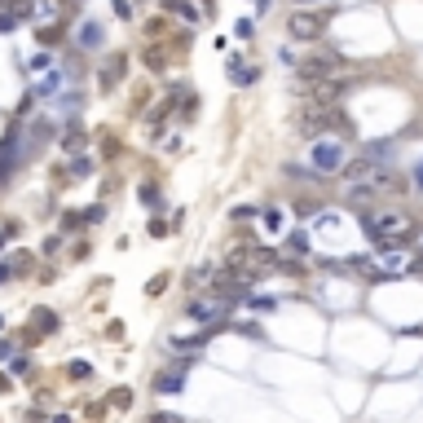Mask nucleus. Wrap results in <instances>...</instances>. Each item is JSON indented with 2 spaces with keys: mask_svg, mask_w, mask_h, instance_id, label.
<instances>
[{
  "mask_svg": "<svg viewBox=\"0 0 423 423\" xmlns=\"http://www.w3.org/2000/svg\"><path fill=\"white\" fill-rule=\"evenodd\" d=\"M313 168H318V172H335V168H344V150H339L335 141L313 145Z\"/></svg>",
  "mask_w": 423,
  "mask_h": 423,
  "instance_id": "7",
  "label": "nucleus"
},
{
  "mask_svg": "<svg viewBox=\"0 0 423 423\" xmlns=\"http://www.w3.org/2000/svg\"><path fill=\"white\" fill-rule=\"evenodd\" d=\"M225 313V304L216 300V296H212V300H194L190 304V318H199V322H207V318H221Z\"/></svg>",
  "mask_w": 423,
  "mask_h": 423,
  "instance_id": "8",
  "label": "nucleus"
},
{
  "mask_svg": "<svg viewBox=\"0 0 423 423\" xmlns=\"http://www.w3.org/2000/svg\"><path fill=\"white\" fill-rule=\"evenodd\" d=\"M300 5H318V0H300Z\"/></svg>",
  "mask_w": 423,
  "mask_h": 423,
  "instance_id": "16",
  "label": "nucleus"
},
{
  "mask_svg": "<svg viewBox=\"0 0 423 423\" xmlns=\"http://www.w3.org/2000/svg\"><path fill=\"white\" fill-rule=\"evenodd\" d=\"M119 75H124V58H110V71H102V84H119Z\"/></svg>",
  "mask_w": 423,
  "mask_h": 423,
  "instance_id": "9",
  "label": "nucleus"
},
{
  "mask_svg": "<svg viewBox=\"0 0 423 423\" xmlns=\"http://www.w3.org/2000/svg\"><path fill=\"white\" fill-rule=\"evenodd\" d=\"M357 269H366V273H405L410 269V256L401 247H379L375 260H357Z\"/></svg>",
  "mask_w": 423,
  "mask_h": 423,
  "instance_id": "5",
  "label": "nucleus"
},
{
  "mask_svg": "<svg viewBox=\"0 0 423 423\" xmlns=\"http://www.w3.org/2000/svg\"><path fill=\"white\" fill-rule=\"evenodd\" d=\"M287 31H291V36H296L300 44H318L322 36H327V13H318V9H300V13H291Z\"/></svg>",
  "mask_w": 423,
  "mask_h": 423,
  "instance_id": "3",
  "label": "nucleus"
},
{
  "mask_svg": "<svg viewBox=\"0 0 423 423\" xmlns=\"http://www.w3.org/2000/svg\"><path fill=\"white\" fill-rule=\"evenodd\" d=\"M155 423H186V419H181V415H159Z\"/></svg>",
  "mask_w": 423,
  "mask_h": 423,
  "instance_id": "15",
  "label": "nucleus"
},
{
  "mask_svg": "<svg viewBox=\"0 0 423 423\" xmlns=\"http://www.w3.org/2000/svg\"><path fill=\"white\" fill-rule=\"evenodd\" d=\"M265 230H282V216H278V212H273V207L265 212Z\"/></svg>",
  "mask_w": 423,
  "mask_h": 423,
  "instance_id": "13",
  "label": "nucleus"
},
{
  "mask_svg": "<svg viewBox=\"0 0 423 423\" xmlns=\"http://www.w3.org/2000/svg\"><path fill=\"white\" fill-rule=\"evenodd\" d=\"M362 225H366V234L375 238V247H397V242L415 238V216H410V212H401V207L370 212Z\"/></svg>",
  "mask_w": 423,
  "mask_h": 423,
  "instance_id": "1",
  "label": "nucleus"
},
{
  "mask_svg": "<svg viewBox=\"0 0 423 423\" xmlns=\"http://www.w3.org/2000/svg\"><path fill=\"white\" fill-rule=\"evenodd\" d=\"M176 388H181V375H164L159 379V393H176Z\"/></svg>",
  "mask_w": 423,
  "mask_h": 423,
  "instance_id": "12",
  "label": "nucleus"
},
{
  "mask_svg": "<svg viewBox=\"0 0 423 423\" xmlns=\"http://www.w3.org/2000/svg\"><path fill=\"white\" fill-rule=\"evenodd\" d=\"M287 62H296L304 84H313V79H335V71H339V53H331V48H308V53H300V58L287 53Z\"/></svg>",
  "mask_w": 423,
  "mask_h": 423,
  "instance_id": "2",
  "label": "nucleus"
},
{
  "mask_svg": "<svg viewBox=\"0 0 423 423\" xmlns=\"http://www.w3.org/2000/svg\"><path fill=\"white\" fill-rule=\"evenodd\" d=\"M308 89V102H327V106H335L339 102V93H344V79H313V84H304Z\"/></svg>",
  "mask_w": 423,
  "mask_h": 423,
  "instance_id": "6",
  "label": "nucleus"
},
{
  "mask_svg": "<svg viewBox=\"0 0 423 423\" xmlns=\"http://www.w3.org/2000/svg\"><path fill=\"white\" fill-rule=\"evenodd\" d=\"M339 124H344L339 106H327V102L300 106V128H304V133H327V128H339Z\"/></svg>",
  "mask_w": 423,
  "mask_h": 423,
  "instance_id": "4",
  "label": "nucleus"
},
{
  "mask_svg": "<svg viewBox=\"0 0 423 423\" xmlns=\"http://www.w3.org/2000/svg\"><path fill=\"white\" fill-rule=\"evenodd\" d=\"M234 84H252V79H256V67H242V62H234Z\"/></svg>",
  "mask_w": 423,
  "mask_h": 423,
  "instance_id": "10",
  "label": "nucleus"
},
{
  "mask_svg": "<svg viewBox=\"0 0 423 423\" xmlns=\"http://www.w3.org/2000/svg\"><path fill=\"white\" fill-rule=\"evenodd\" d=\"M419 256H423V238H419Z\"/></svg>",
  "mask_w": 423,
  "mask_h": 423,
  "instance_id": "17",
  "label": "nucleus"
},
{
  "mask_svg": "<svg viewBox=\"0 0 423 423\" xmlns=\"http://www.w3.org/2000/svg\"><path fill=\"white\" fill-rule=\"evenodd\" d=\"M287 252H291V256H304V252H308V238H304V234H296V238L287 242Z\"/></svg>",
  "mask_w": 423,
  "mask_h": 423,
  "instance_id": "11",
  "label": "nucleus"
},
{
  "mask_svg": "<svg viewBox=\"0 0 423 423\" xmlns=\"http://www.w3.org/2000/svg\"><path fill=\"white\" fill-rule=\"evenodd\" d=\"M410 186H415V190H423V159H419L415 172H410Z\"/></svg>",
  "mask_w": 423,
  "mask_h": 423,
  "instance_id": "14",
  "label": "nucleus"
}]
</instances>
